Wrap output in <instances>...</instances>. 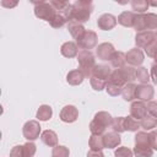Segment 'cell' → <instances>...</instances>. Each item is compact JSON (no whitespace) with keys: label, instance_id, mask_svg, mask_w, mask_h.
Segmentation results:
<instances>
[{"label":"cell","instance_id":"20","mask_svg":"<svg viewBox=\"0 0 157 157\" xmlns=\"http://www.w3.org/2000/svg\"><path fill=\"white\" fill-rule=\"evenodd\" d=\"M110 60H112V65L115 66V67H118V69L123 67L124 63L126 61L125 55H124V53H121V52H114V54L112 55Z\"/></svg>","mask_w":157,"mask_h":157},{"label":"cell","instance_id":"32","mask_svg":"<svg viewBox=\"0 0 157 157\" xmlns=\"http://www.w3.org/2000/svg\"><path fill=\"white\" fill-rule=\"evenodd\" d=\"M148 4L146 1H134L132 2V9L135 11H139V12H144L146 10V6Z\"/></svg>","mask_w":157,"mask_h":157},{"label":"cell","instance_id":"33","mask_svg":"<svg viewBox=\"0 0 157 157\" xmlns=\"http://www.w3.org/2000/svg\"><path fill=\"white\" fill-rule=\"evenodd\" d=\"M146 108H147V113H148L151 117L157 118V103H156V102H150Z\"/></svg>","mask_w":157,"mask_h":157},{"label":"cell","instance_id":"8","mask_svg":"<svg viewBox=\"0 0 157 157\" xmlns=\"http://www.w3.org/2000/svg\"><path fill=\"white\" fill-rule=\"evenodd\" d=\"M152 97H153V90H152L151 86H145V85L136 86L135 98H139V99H142V101H148Z\"/></svg>","mask_w":157,"mask_h":157},{"label":"cell","instance_id":"24","mask_svg":"<svg viewBox=\"0 0 157 157\" xmlns=\"http://www.w3.org/2000/svg\"><path fill=\"white\" fill-rule=\"evenodd\" d=\"M52 117V108L49 105H42L37 112V118L39 120H48Z\"/></svg>","mask_w":157,"mask_h":157},{"label":"cell","instance_id":"21","mask_svg":"<svg viewBox=\"0 0 157 157\" xmlns=\"http://www.w3.org/2000/svg\"><path fill=\"white\" fill-rule=\"evenodd\" d=\"M90 146H91V150H93V151L102 150L104 147L103 137H101L99 135H92L91 136V140H90Z\"/></svg>","mask_w":157,"mask_h":157},{"label":"cell","instance_id":"4","mask_svg":"<svg viewBox=\"0 0 157 157\" xmlns=\"http://www.w3.org/2000/svg\"><path fill=\"white\" fill-rule=\"evenodd\" d=\"M96 39H97L96 33L88 31V32H85V33L77 39V44H78V47L82 48L83 50H87V49H90V48H92V47L96 45V43H97Z\"/></svg>","mask_w":157,"mask_h":157},{"label":"cell","instance_id":"16","mask_svg":"<svg viewBox=\"0 0 157 157\" xmlns=\"http://www.w3.org/2000/svg\"><path fill=\"white\" fill-rule=\"evenodd\" d=\"M109 74H110V70L105 65H96L94 69H93V76L98 77V78H102V80L108 78Z\"/></svg>","mask_w":157,"mask_h":157},{"label":"cell","instance_id":"14","mask_svg":"<svg viewBox=\"0 0 157 157\" xmlns=\"http://www.w3.org/2000/svg\"><path fill=\"white\" fill-rule=\"evenodd\" d=\"M103 141H104V147L113 148L120 144V136L117 132H109L103 137Z\"/></svg>","mask_w":157,"mask_h":157},{"label":"cell","instance_id":"10","mask_svg":"<svg viewBox=\"0 0 157 157\" xmlns=\"http://www.w3.org/2000/svg\"><path fill=\"white\" fill-rule=\"evenodd\" d=\"M125 59L130 65H140L144 61V54L140 49L134 48L125 55Z\"/></svg>","mask_w":157,"mask_h":157},{"label":"cell","instance_id":"15","mask_svg":"<svg viewBox=\"0 0 157 157\" xmlns=\"http://www.w3.org/2000/svg\"><path fill=\"white\" fill-rule=\"evenodd\" d=\"M69 31H70L71 36L75 37L76 39H78V38L85 33L83 27H82L78 22H76V21H71V22H70V25H69Z\"/></svg>","mask_w":157,"mask_h":157},{"label":"cell","instance_id":"34","mask_svg":"<svg viewBox=\"0 0 157 157\" xmlns=\"http://www.w3.org/2000/svg\"><path fill=\"white\" fill-rule=\"evenodd\" d=\"M151 76H152V80L155 83H157V61L152 65L151 67Z\"/></svg>","mask_w":157,"mask_h":157},{"label":"cell","instance_id":"12","mask_svg":"<svg viewBox=\"0 0 157 157\" xmlns=\"http://www.w3.org/2000/svg\"><path fill=\"white\" fill-rule=\"evenodd\" d=\"M114 54V49L113 45L109 43H103L97 48V55L102 59V60H110L112 55Z\"/></svg>","mask_w":157,"mask_h":157},{"label":"cell","instance_id":"29","mask_svg":"<svg viewBox=\"0 0 157 157\" xmlns=\"http://www.w3.org/2000/svg\"><path fill=\"white\" fill-rule=\"evenodd\" d=\"M91 85H92V87H93L94 90L99 91V90H102V88L105 86V81L102 80V78H98V77L92 76V77H91Z\"/></svg>","mask_w":157,"mask_h":157},{"label":"cell","instance_id":"7","mask_svg":"<svg viewBox=\"0 0 157 157\" xmlns=\"http://www.w3.org/2000/svg\"><path fill=\"white\" fill-rule=\"evenodd\" d=\"M130 113H131V115L134 117V119H136V120H137V119L142 120V119L146 117V114H147V108H146V105H145L142 102H135V103L131 104Z\"/></svg>","mask_w":157,"mask_h":157},{"label":"cell","instance_id":"22","mask_svg":"<svg viewBox=\"0 0 157 157\" xmlns=\"http://www.w3.org/2000/svg\"><path fill=\"white\" fill-rule=\"evenodd\" d=\"M83 74L80 71V70H75V71H71L69 75H67V82L71 83V85H78L82 82L83 80Z\"/></svg>","mask_w":157,"mask_h":157},{"label":"cell","instance_id":"17","mask_svg":"<svg viewBox=\"0 0 157 157\" xmlns=\"http://www.w3.org/2000/svg\"><path fill=\"white\" fill-rule=\"evenodd\" d=\"M42 141L48 146H55L56 141H58L56 134L54 131H52V130H47V131H44L42 134Z\"/></svg>","mask_w":157,"mask_h":157},{"label":"cell","instance_id":"30","mask_svg":"<svg viewBox=\"0 0 157 157\" xmlns=\"http://www.w3.org/2000/svg\"><path fill=\"white\" fill-rule=\"evenodd\" d=\"M115 157H132V152L128 147H119L115 151Z\"/></svg>","mask_w":157,"mask_h":157},{"label":"cell","instance_id":"11","mask_svg":"<svg viewBox=\"0 0 157 157\" xmlns=\"http://www.w3.org/2000/svg\"><path fill=\"white\" fill-rule=\"evenodd\" d=\"M60 118L63 121H66V123H72L76 120L77 118V109L74 107V105H66L61 113H60Z\"/></svg>","mask_w":157,"mask_h":157},{"label":"cell","instance_id":"13","mask_svg":"<svg viewBox=\"0 0 157 157\" xmlns=\"http://www.w3.org/2000/svg\"><path fill=\"white\" fill-rule=\"evenodd\" d=\"M115 23H117L115 17L112 16V15H103V16L99 17V20L97 22L98 27L102 28V29H110L115 26Z\"/></svg>","mask_w":157,"mask_h":157},{"label":"cell","instance_id":"25","mask_svg":"<svg viewBox=\"0 0 157 157\" xmlns=\"http://www.w3.org/2000/svg\"><path fill=\"white\" fill-rule=\"evenodd\" d=\"M156 124H157V118H153V117H151V115H146L142 120H141V123H140V125L144 128V129H146V130H151V129H153L155 126H156Z\"/></svg>","mask_w":157,"mask_h":157},{"label":"cell","instance_id":"3","mask_svg":"<svg viewBox=\"0 0 157 157\" xmlns=\"http://www.w3.org/2000/svg\"><path fill=\"white\" fill-rule=\"evenodd\" d=\"M36 152V146L31 142H27L23 146H15L11 151L10 157H32Z\"/></svg>","mask_w":157,"mask_h":157},{"label":"cell","instance_id":"2","mask_svg":"<svg viewBox=\"0 0 157 157\" xmlns=\"http://www.w3.org/2000/svg\"><path fill=\"white\" fill-rule=\"evenodd\" d=\"M112 123V118L108 113L105 112H101L98 114H96L93 121L91 123V131L93 135H99L104 131L105 126H108Z\"/></svg>","mask_w":157,"mask_h":157},{"label":"cell","instance_id":"6","mask_svg":"<svg viewBox=\"0 0 157 157\" xmlns=\"http://www.w3.org/2000/svg\"><path fill=\"white\" fill-rule=\"evenodd\" d=\"M36 16L40 17V18H44L45 21H52L53 17L55 16V13H54V10L50 9V2L49 4L40 2L39 7H36Z\"/></svg>","mask_w":157,"mask_h":157},{"label":"cell","instance_id":"31","mask_svg":"<svg viewBox=\"0 0 157 157\" xmlns=\"http://www.w3.org/2000/svg\"><path fill=\"white\" fill-rule=\"evenodd\" d=\"M148 141H150V146L152 150H157V131L153 130L148 134Z\"/></svg>","mask_w":157,"mask_h":157},{"label":"cell","instance_id":"27","mask_svg":"<svg viewBox=\"0 0 157 157\" xmlns=\"http://www.w3.org/2000/svg\"><path fill=\"white\" fill-rule=\"evenodd\" d=\"M135 77L140 81V82H147L150 80V75H148V71L147 69L145 67H139L136 71H135Z\"/></svg>","mask_w":157,"mask_h":157},{"label":"cell","instance_id":"5","mask_svg":"<svg viewBox=\"0 0 157 157\" xmlns=\"http://www.w3.org/2000/svg\"><path fill=\"white\" fill-rule=\"evenodd\" d=\"M39 131H40V126L34 120L26 123L23 126V135L27 140H36L39 135Z\"/></svg>","mask_w":157,"mask_h":157},{"label":"cell","instance_id":"23","mask_svg":"<svg viewBox=\"0 0 157 157\" xmlns=\"http://www.w3.org/2000/svg\"><path fill=\"white\" fill-rule=\"evenodd\" d=\"M118 21L123 25V26H132L134 25V21H135V16L131 13V12H123Z\"/></svg>","mask_w":157,"mask_h":157},{"label":"cell","instance_id":"35","mask_svg":"<svg viewBox=\"0 0 157 157\" xmlns=\"http://www.w3.org/2000/svg\"><path fill=\"white\" fill-rule=\"evenodd\" d=\"M87 157H104L103 156V153L101 152V150L99 151H93V150H91L90 152H88V156Z\"/></svg>","mask_w":157,"mask_h":157},{"label":"cell","instance_id":"26","mask_svg":"<svg viewBox=\"0 0 157 157\" xmlns=\"http://www.w3.org/2000/svg\"><path fill=\"white\" fill-rule=\"evenodd\" d=\"M140 126V124L137 123L136 119L134 118H124V129L125 130H130V131H135L137 130Z\"/></svg>","mask_w":157,"mask_h":157},{"label":"cell","instance_id":"19","mask_svg":"<svg viewBox=\"0 0 157 157\" xmlns=\"http://www.w3.org/2000/svg\"><path fill=\"white\" fill-rule=\"evenodd\" d=\"M135 90L136 86H134L132 83H125V86L121 90V94L124 97L125 101H131L135 98Z\"/></svg>","mask_w":157,"mask_h":157},{"label":"cell","instance_id":"18","mask_svg":"<svg viewBox=\"0 0 157 157\" xmlns=\"http://www.w3.org/2000/svg\"><path fill=\"white\" fill-rule=\"evenodd\" d=\"M61 53H63V55H65V56H67V58L75 56V55L77 54V47L75 45V43L67 42V43H65V44L61 47Z\"/></svg>","mask_w":157,"mask_h":157},{"label":"cell","instance_id":"1","mask_svg":"<svg viewBox=\"0 0 157 157\" xmlns=\"http://www.w3.org/2000/svg\"><path fill=\"white\" fill-rule=\"evenodd\" d=\"M77 58H78V64H80V71L85 76L91 75V72H93V69L96 66L94 58H93L92 53L90 50H82V52H80Z\"/></svg>","mask_w":157,"mask_h":157},{"label":"cell","instance_id":"28","mask_svg":"<svg viewBox=\"0 0 157 157\" xmlns=\"http://www.w3.org/2000/svg\"><path fill=\"white\" fill-rule=\"evenodd\" d=\"M52 156L53 157H69V150L65 146H55Z\"/></svg>","mask_w":157,"mask_h":157},{"label":"cell","instance_id":"9","mask_svg":"<svg viewBox=\"0 0 157 157\" xmlns=\"http://www.w3.org/2000/svg\"><path fill=\"white\" fill-rule=\"evenodd\" d=\"M151 43H153V33L150 31L140 32L136 36V44L141 48H147Z\"/></svg>","mask_w":157,"mask_h":157}]
</instances>
